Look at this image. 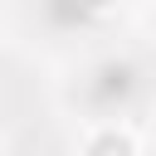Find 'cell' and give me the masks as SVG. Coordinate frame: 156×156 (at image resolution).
Wrapping results in <instances>:
<instances>
[{
	"instance_id": "obj_1",
	"label": "cell",
	"mask_w": 156,
	"mask_h": 156,
	"mask_svg": "<svg viewBox=\"0 0 156 156\" xmlns=\"http://www.w3.org/2000/svg\"><path fill=\"white\" fill-rule=\"evenodd\" d=\"M88 156H132V141H127L122 132H102V136H93Z\"/></svg>"
},
{
	"instance_id": "obj_2",
	"label": "cell",
	"mask_w": 156,
	"mask_h": 156,
	"mask_svg": "<svg viewBox=\"0 0 156 156\" xmlns=\"http://www.w3.org/2000/svg\"><path fill=\"white\" fill-rule=\"evenodd\" d=\"M88 10H107V5H117V0H83Z\"/></svg>"
}]
</instances>
